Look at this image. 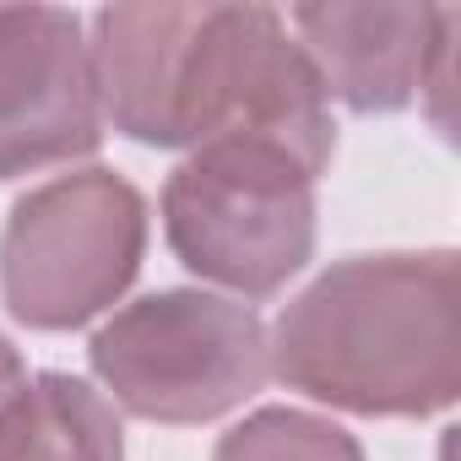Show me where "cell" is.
I'll return each mask as SVG.
<instances>
[{"instance_id":"8992f818","label":"cell","mask_w":461,"mask_h":461,"mask_svg":"<svg viewBox=\"0 0 461 461\" xmlns=\"http://www.w3.org/2000/svg\"><path fill=\"white\" fill-rule=\"evenodd\" d=\"M104 104L82 23L55 6H0V179L98 147Z\"/></svg>"},{"instance_id":"7a4b0ae2","label":"cell","mask_w":461,"mask_h":461,"mask_svg":"<svg viewBox=\"0 0 461 461\" xmlns=\"http://www.w3.org/2000/svg\"><path fill=\"white\" fill-rule=\"evenodd\" d=\"M152 141L158 147L256 141L321 174L331 163L337 136L326 114V87L299 39H288L277 12L190 6V23L163 77Z\"/></svg>"},{"instance_id":"3957f363","label":"cell","mask_w":461,"mask_h":461,"mask_svg":"<svg viewBox=\"0 0 461 461\" xmlns=\"http://www.w3.org/2000/svg\"><path fill=\"white\" fill-rule=\"evenodd\" d=\"M163 228L190 272L234 294H272L315 250V174L256 141L195 147L168 174Z\"/></svg>"},{"instance_id":"9c48e42d","label":"cell","mask_w":461,"mask_h":461,"mask_svg":"<svg viewBox=\"0 0 461 461\" xmlns=\"http://www.w3.org/2000/svg\"><path fill=\"white\" fill-rule=\"evenodd\" d=\"M212 461H364V450L353 445V434L315 412L267 407L240 429H228Z\"/></svg>"},{"instance_id":"52a82bcc","label":"cell","mask_w":461,"mask_h":461,"mask_svg":"<svg viewBox=\"0 0 461 461\" xmlns=\"http://www.w3.org/2000/svg\"><path fill=\"white\" fill-rule=\"evenodd\" d=\"M450 6H299V50L348 109H402L429 71Z\"/></svg>"},{"instance_id":"277c9868","label":"cell","mask_w":461,"mask_h":461,"mask_svg":"<svg viewBox=\"0 0 461 461\" xmlns=\"http://www.w3.org/2000/svg\"><path fill=\"white\" fill-rule=\"evenodd\" d=\"M93 369L114 402L152 423H206L240 407L272 369L267 326L217 294H152L93 337Z\"/></svg>"},{"instance_id":"ba28073f","label":"cell","mask_w":461,"mask_h":461,"mask_svg":"<svg viewBox=\"0 0 461 461\" xmlns=\"http://www.w3.org/2000/svg\"><path fill=\"white\" fill-rule=\"evenodd\" d=\"M0 461H125L120 418L87 380H17L0 402Z\"/></svg>"},{"instance_id":"30bf717a","label":"cell","mask_w":461,"mask_h":461,"mask_svg":"<svg viewBox=\"0 0 461 461\" xmlns=\"http://www.w3.org/2000/svg\"><path fill=\"white\" fill-rule=\"evenodd\" d=\"M23 380V364H17V353H12V342L0 337V402H6V391Z\"/></svg>"},{"instance_id":"6da1fadb","label":"cell","mask_w":461,"mask_h":461,"mask_svg":"<svg viewBox=\"0 0 461 461\" xmlns=\"http://www.w3.org/2000/svg\"><path fill=\"white\" fill-rule=\"evenodd\" d=\"M272 369L348 412H434L461 385V277L450 250L358 256L277 321Z\"/></svg>"},{"instance_id":"5b68a950","label":"cell","mask_w":461,"mask_h":461,"mask_svg":"<svg viewBox=\"0 0 461 461\" xmlns=\"http://www.w3.org/2000/svg\"><path fill=\"white\" fill-rule=\"evenodd\" d=\"M141 245L147 212L120 174H60L12 206L0 240V294L28 326H82L125 294Z\"/></svg>"}]
</instances>
